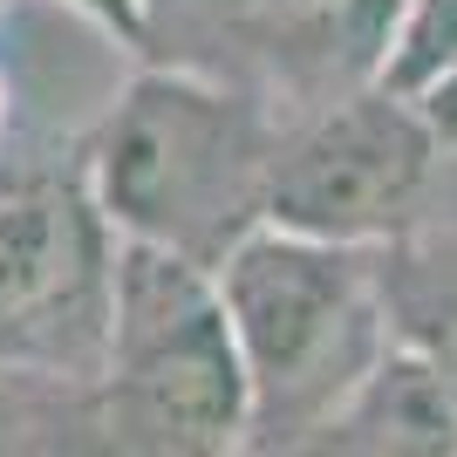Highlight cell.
Here are the masks:
<instances>
[{
  "label": "cell",
  "mask_w": 457,
  "mask_h": 457,
  "mask_svg": "<svg viewBox=\"0 0 457 457\" xmlns=\"http://www.w3.org/2000/svg\"><path fill=\"white\" fill-rule=\"evenodd\" d=\"M280 137L287 123L246 82L198 62H151L82 144V178L116 239L219 267L253 226H267Z\"/></svg>",
  "instance_id": "1"
},
{
  "label": "cell",
  "mask_w": 457,
  "mask_h": 457,
  "mask_svg": "<svg viewBox=\"0 0 457 457\" xmlns=\"http://www.w3.org/2000/svg\"><path fill=\"white\" fill-rule=\"evenodd\" d=\"M212 273L253 382V451H314L396 348L382 246H335L267 219Z\"/></svg>",
  "instance_id": "2"
},
{
  "label": "cell",
  "mask_w": 457,
  "mask_h": 457,
  "mask_svg": "<svg viewBox=\"0 0 457 457\" xmlns=\"http://www.w3.org/2000/svg\"><path fill=\"white\" fill-rule=\"evenodd\" d=\"M116 451L226 457L253 451V382L219 273L171 246L116 239L110 355L89 382Z\"/></svg>",
  "instance_id": "3"
},
{
  "label": "cell",
  "mask_w": 457,
  "mask_h": 457,
  "mask_svg": "<svg viewBox=\"0 0 457 457\" xmlns=\"http://www.w3.org/2000/svg\"><path fill=\"white\" fill-rule=\"evenodd\" d=\"M444 157L451 137L417 96L389 89L382 76L355 82L314 103V116L287 123L267 219L335 246H396L423 226Z\"/></svg>",
  "instance_id": "4"
},
{
  "label": "cell",
  "mask_w": 457,
  "mask_h": 457,
  "mask_svg": "<svg viewBox=\"0 0 457 457\" xmlns=\"http://www.w3.org/2000/svg\"><path fill=\"white\" fill-rule=\"evenodd\" d=\"M116 226L89 178L0 171V369L89 389L110 355Z\"/></svg>",
  "instance_id": "5"
},
{
  "label": "cell",
  "mask_w": 457,
  "mask_h": 457,
  "mask_svg": "<svg viewBox=\"0 0 457 457\" xmlns=\"http://www.w3.org/2000/svg\"><path fill=\"white\" fill-rule=\"evenodd\" d=\"M314 451H362V457H457V389L430 355L396 342L328 423Z\"/></svg>",
  "instance_id": "6"
},
{
  "label": "cell",
  "mask_w": 457,
  "mask_h": 457,
  "mask_svg": "<svg viewBox=\"0 0 457 457\" xmlns=\"http://www.w3.org/2000/svg\"><path fill=\"white\" fill-rule=\"evenodd\" d=\"M382 280H389V314H396V342L451 376L457 389V260H423L417 232L382 246Z\"/></svg>",
  "instance_id": "7"
},
{
  "label": "cell",
  "mask_w": 457,
  "mask_h": 457,
  "mask_svg": "<svg viewBox=\"0 0 457 457\" xmlns=\"http://www.w3.org/2000/svg\"><path fill=\"white\" fill-rule=\"evenodd\" d=\"M451 76H457V0H403L382 82L423 103V96L444 89Z\"/></svg>",
  "instance_id": "8"
},
{
  "label": "cell",
  "mask_w": 457,
  "mask_h": 457,
  "mask_svg": "<svg viewBox=\"0 0 457 457\" xmlns=\"http://www.w3.org/2000/svg\"><path fill=\"white\" fill-rule=\"evenodd\" d=\"M260 14L267 0H144V48H157V35L171 41H260Z\"/></svg>",
  "instance_id": "9"
},
{
  "label": "cell",
  "mask_w": 457,
  "mask_h": 457,
  "mask_svg": "<svg viewBox=\"0 0 457 457\" xmlns=\"http://www.w3.org/2000/svg\"><path fill=\"white\" fill-rule=\"evenodd\" d=\"M76 14H89L103 35H116L123 48H144V0H69Z\"/></svg>",
  "instance_id": "10"
},
{
  "label": "cell",
  "mask_w": 457,
  "mask_h": 457,
  "mask_svg": "<svg viewBox=\"0 0 457 457\" xmlns=\"http://www.w3.org/2000/svg\"><path fill=\"white\" fill-rule=\"evenodd\" d=\"M423 110H430V123H437V130L451 137V151H457V76L444 82V89H430V96H423Z\"/></svg>",
  "instance_id": "11"
}]
</instances>
